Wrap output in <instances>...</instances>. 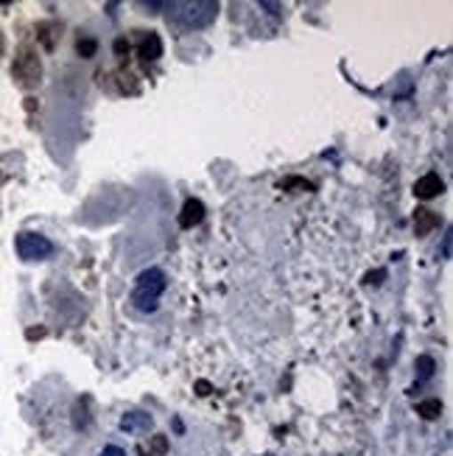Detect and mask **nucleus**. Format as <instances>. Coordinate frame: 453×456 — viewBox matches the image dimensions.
<instances>
[{
	"label": "nucleus",
	"instance_id": "nucleus-1",
	"mask_svg": "<svg viewBox=\"0 0 453 456\" xmlns=\"http://www.w3.org/2000/svg\"><path fill=\"white\" fill-rule=\"evenodd\" d=\"M166 9H168V26L180 31L205 28L219 14V4H171Z\"/></svg>",
	"mask_w": 453,
	"mask_h": 456
},
{
	"label": "nucleus",
	"instance_id": "nucleus-2",
	"mask_svg": "<svg viewBox=\"0 0 453 456\" xmlns=\"http://www.w3.org/2000/svg\"><path fill=\"white\" fill-rule=\"evenodd\" d=\"M163 291H166V272L163 269H146L134 283L132 303L137 311H157V303H160Z\"/></svg>",
	"mask_w": 453,
	"mask_h": 456
},
{
	"label": "nucleus",
	"instance_id": "nucleus-3",
	"mask_svg": "<svg viewBox=\"0 0 453 456\" xmlns=\"http://www.w3.org/2000/svg\"><path fill=\"white\" fill-rule=\"evenodd\" d=\"M12 76L17 78V85L26 87V90L36 87L39 78H43V65H39V56L28 45H23V48L17 51L14 65H12Z\"/></svg>",
	"mask_w": 453,
	"mask_h": 456
},
{
	"label": "nucleus",
	"instance_id": "nucleus-4",
	"mask_svg": "<svg viewBox=\"0 0 453 456\" xmlns=\"http://www.w3.org/2000/svg\"><path fill=\"white\" fill-rule=\"evenodd\" d=\"M53 252V244L45 235L39 232H20L17 235V255L26 257V261H45Z\"/></svg>",
	"mask_w": 453,
	"mask_h": 456
},
{
	"label": "nucleus",
	"instance_id": "nucleus-5",
	"mask_svg": "<svg viewBox=\"0 0 453 456\" xmlns=\"http://www.w3.org/2000/svg\"><path fill=\"white\" fill-rule=\"evenodd\" d=\"M137 56H141L143 62H157V59L163 56V39L157 37L154 31L143 34L141 45H137Z\"/></svg>",
	"mask_w": 453,
	"mask_h": 456
},
{
	"label": "nucleus",
	"instance_id": "nucleus-6",
	"mask_svg": "<svg viewBox=\"0 0 453 456\" xmlns=\"http://www.w3.org/2000/svg\"><path fill=\"white\" fill-rule=\"evenodd\" d=\"M202 219H205V205L199 200H188L182 205V213H180V227L190 230L196 224H202Z\"/></svg>",
	"mask_w": 453,
	"mask_h": 456
},
{
	"label": "nucleus",
	"instance_id": "nucleus-7",
	"mask_svg": "<svg viewBox=\"0 0 453 456\" xmlns=\"http://www.w3.org/2000/svg\"><path fill=\"white\" fill-rule=\"evenodd\" d=\"M442 180H440V174H425L417 180L415 185V193H417V200H434V196L442 193Z\"/></svg>",
	"mask_w": 453,
	"mask_h": 456
},
{
	"label": "nucleus",
	"instance_id": "nucleus-8",
	"mask_svg": "<svg viewBox=\"0 0 453 456\" xmlns=\"http://www.w3.org/2000/svg\"><path fill=\"white\" fill-rule=\"evenodd\" d=\"M434 227H440V216L434 210H428V208H420L415 213V232L417 235H428Z\"/></svg>",
	"mask_w": 453,
	"mask_h": 456
},
{
	"label": "nucleus",
	"instance_id": "nucleus-9",
	"mask_svg": "<svg viewBox=\"0 0 453 456\" xmlns=\"http://www.w3.org/2000/svg\"><path fill=\"white\" fill-rule=\"evenodd\" d=\"M417 414H420V418H425V420H437L440 414H442V403L440 401H423L417 406Z\"/></svg>",
	"mask_w": 453,
	"mask_h": 456
},
{
	"label": "nucleus",
	"instance_id": "nucleus-10",
	"mask_svg": "<svg viewBox=\"0 0 453 456\" xmlns=\"http://www.w3.org/2000/svg\"><path fill=\"white\" fill-rule=\"evenodd\" d=\"M280 188L283 191H305V193H311L313 191V183L303 180V176H288V180L280 183Z\"/></svg>",
	"mask_w": 453,
	"mask_h": 456
},
{
	"label": "nucleus",
	"instance_id": "nucleus-11",
	"mask_svg": "<svg viewBox=\"0 0 453 456\" xmlns=\"http://www.w3.org/2000/svg\"><path fill=\"white\" fill-rule=\"evenodd\" d=\"M76 51H78V56H85V59H93L95 56V51H98V43L95 39H78V45H76Z\"/></svg>",
	"mask_w": 453,
	"mask_h": 456
},
{
	"label": "nucleus",
	"instance_id": "nucleus-12",
	"mask_svg": "<svg viewBox=\"0 0 453 456\" xmlns=\"http://www.w3.org/2000/svg\"><path fill=\"white\" fill-rule=\"evenodd\" d=\"M417 370H420V379L423 381L431 379V375H434V359H431V355H420V359H417Z\"/></svg>",
	"mask_w": 453,
	"mask_h": 456
},
{
	"label": "nucleus",
	"instance_id": "nucleus-13",
	"mask_svg": "<svg viewBox=\"0 0 453 456\" xmlns=\"http://www.w3.org/2000/svg\"><path fill=\"white\" fill-rule=\"evenodd\" d=\"M384 277H386V272H384V269H378V272H369V274H367V283H376V286H378V283L384 281Z\"/></svg>",
	"mask_w": 453,
	"mask_h": 456
},
{
	"label": "nucleus",
	"instance_id": "nucleus-14",
	"mask_svg": "<svg viewBox=\"0 0 453 456\" xmlns=\"http://www.w3.org/2000/svg\"><path fill=\"white\" fill-rule=\"evenodd\" d=\"M101 456H126L121 448H117V445H107L104 451H101Z\"/></svg>",
	"mask_w": 453,
	"mask_h": 456
},
{
	"label": "nucleus",
	"instance_id": "nucleus-15",
	"mask_svg": "<svg viewBox=\"0 0 453 456\" xmlns=\"http://www.w3.org/2000/svg\"><path fill=\"white\" fill-rule=\"evenodd\" d=\"M115 51L117 53H124V51H129V43H126V39L121 37V39H117V43H115Z\"/></svg>",
	"mask_w": 453,
	"mask_h": 456
},
{
	"label": "nucleus",
	"instance_id": "nucleus-16",
	"mask_svg": "<svg viewBox=\"0 0 453 456\" xmlns=\"http://www.w3.org/2000/svg\"><path fill=\"white\" fill-rule=\"evenodd\" d=\"M196 389H199V395H210V384L207 381H199V384H196Z\"/></svg>",
	"mask_w": 453,
	"mask_h": 456
}]
</instances>
